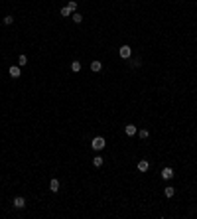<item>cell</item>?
I'll return each mask as SVG.
<instances>
[{
	"label": "cell",
	"instance_id": "1",
	"mask_svg": "<svg viewBox=\"0 0 197 219\" xmlns=\"http://www.w3.org/2000/svg\"><path fill=\"white\" fill-rule=\"evenodd\" d=\"M105 146H106V142H105L103 136H95V138L91 140V148H93V150H103Z\"/></svg>",
	"mask_w": 197,
	"mask_h": 219
},
{
	"label": "cell",
	"instance_id": "2",
	"mask_svg": "<svg viewBox=\"0 0 197 219\" xmlns=\"http://www.w3.org/2000/svg\"><path fill=\"white\" fill-rule=\"evenodd\" d=\"M118 55H120L122 59H130V57H132V49H130V46H120V49H118Z\"/></svg>",
	"mask_w": 197,
	"mask_h": 219
},
{
	"label": "cell",
	"instance_id": "3",
	"mask_svg": "<svg viewBox=\"0 0 197 219\" xmlns=\"http://www.w3.org/2000/svg\"><path fill=\"white\" fill-rule=\"evenodd\" d=\"M14 207H16V209H24V207H26V199L22 198V195L14 198Z\"/></svg>",
	"mask_w": 197,
	"mask_h": 219
},
{
	"label": "cell",
	"instance_id": "4",
	"mask_svg": "<svg viewBox=\"0 0 197 219\" xmlns=\"http://www.w3.org/2000/svg\"><path fill=\"white\" fill-rule=\"evenodd\" d=\"M138 170H140V172H148V170H150V162H148V160H140V162H138Z\"/></svg>",
	"mask_w": 197,
	"mask_h": 219
},
{
	"label": "cell",
	"instance_id": "5",
	"mask_svg": "<svg viewBox=\"0 0 197 219\" xmlns=\"http://www.w3.org/2000/svg\"><path fill=\"white\" fill-rule=\"evenodd\" d=\"M124 132L128 134V136H134V134L138 132V128H136L134 125H126V126H124Z\"/></svg>",
	"mask_w": 197,
	"mask_h": 219
},
{
	"label": "cell",
	"instance_id": "6",
	"mask_svg": "<svg viewBox=\"0 0 197 219\" xmlns=\"http://www.w3.org/2000/svg\"><path fill=\"white\" fill-rule=\"evenodd\" d=\"M162 178H164V180H171V178H173V170H171V168H164V170H162Z\"/></svg>",
	"mask_w": 197,
	"mask_h": 219
},
{
	"label": "cell",
	"instance_id": "7",
	"mask_svg": "<svg viewBox=\"0 0 197 219\" xmlns=\"http://www.w3.org/2000/svg\"><path fill=\"white\" fill-rule=\"evenodd\" d=\"M49 190H51L53 193H57V192H59V180H55V178H53L51 182H49Z\"/></svg>",
	"mask_w": 197,
	"mask_h": 219
},
{
	"label": "cell",
	"instance_id": "8",
	"mask_svg": "<svg viewBox=\"0 0 197 219\" xmlns=\"http://www.w3.org/2000/svg\"><path fill=\"white\" fill-rule=\"evenodd\" d=\"M101 69H103V63H101V61H97V59L91 61V71L97 73V71H101Z\"/></svg>",
	"mask_w": 197,
	"mask_h": 219
},
{
	"label": "cell",
	"instance_id": "9",
	"mask_svg": "<svg viewBox=\"0 0 197 219\" xmlns=\"http://www.w3.org/2000/svg\"><path fill=\"white\" fill-rule=\"evenodd\" d=\"M8 73H10V77H20V67L18 65H12L10 69H8Z\"/></svg>",
	"mask_w": 197,
	"mask_h": 219
},
{
	"label": "cell",
	"instance_id": "10",
	"mask_svg": "<svg viewBox=\"0 0 197 219\" xmlns=\"http://www.w3.org/2000/svg\"><path fill=\"white\" fill-rule=\"evenodd\" d=\"M130 61V67L132 69H138V67L142 65V59H140V57H134V59H128Z\"/></svg>",
	"mask_w": 197,
	"mask_h": 219
},
{
	"label": "cell",
	"instance_id": "11",
	"mask_svg": "<svg viewBox=\"0 0 197 219\" xmlns=\"http://www.w3.org/2000/svg\"><path fill=\"white\" fill-rule=\"evenodd\" d=\"M173 193H176V188H171V186L164 188V195H166V198H173Z\"/></svg>",
	"mask_w": 197,
	"mask_h": 219
},
{
	"label": "cell",
	"instance_id": "12",
	"mask_svg": "<svg viewBox=\"0 0 197 219\" xmlns=\"http://www.w3.org/2000/svg\"><path fill=\"white\" fill-rule=\"evenodd\" d=\"M136 134H138V136H140L142 140H146L148 136H150V130H148V128H142V130H138Z\"/></svg>",
	"mask_w": 197,
	"mask_h": 219
},
{
	"label": "cell",
	"instance_id": "13",
	"mask_svg": "<svg viewBox=\"0 0 197 219\" xmlns=\"http://www.w3.org/2000/svg\"><path fill=\"white\" fill-rule=\"evenodd\" d=\"M73 22H75V24H81V22H83V16H81L79 12H75L73 14Z\"/></svg>",
	"mask_w": 197,
	"mask_h": 219
},
{
	"label": "cell",
	"instance_id": "14",
	"mask_svg": "<svg viewBox=\"0 0 197 219\" xmlns=\"http://www.w3.org/2000/svg\"><path fill=\"white\" fill-rule=\"evenodd\" d=\"M93 164H95L97 168H101L103 166V158H101V156H95V158H93Z\"/></svg>",
	"mask_w": 197,
	"mask_h": 219
},
{
	"label": "cell",
	"instance_id": "15",
	"mask_svg": "<svg viewBox=\"0 0 197 219\" xmlns=\"http://www.w3.org/2000/svg\"><path fill=\"white\" fill-rule=\"evenodd\" d=\"M71 69H73L75 73L81 71V61H73V63H71Z\"/></svg>",
	"mask_w": 197,
	"mask_h": 219
},
{
	"label": "cell",
	"instance_id": "16",
	"mask_svg": "<svg viewBox=\"0 0 197 219\" xmlns=\"http://www.w3.org/2000/svg\"><path fill=\"white\" fill-rule=\"evenodd\" d=\"M67 8H69L71 12H75V10H77V2H75V0H71V2H67Z\"/></svg>",
	"mask_w": 197,
	"mask_h": 219
},
{
	"label": "cell",
	"instance_id": "17",
	"mask_svg": "<svg viewBox=\"0 0 197 219\" xmlns=\"http://www.w3.org/2000/svg\"><path fill=\"white\" fill-rule=\"evenodd\" d=\"M18 63H20V67H22V65H26V63H28V57L24 55V53H22V55L18 57Z\"/></svg>",
	"mask_w": 197,
	"mask_h": 219
},
{
	"label": "cell",
	"instance_id": "18",
	"mask_svg": "<svg viewBox=\"0 0 197 219\" xmlns=\"http://www.w3.org/2000/svg\"><path fill=\"white\" fill-rule=\"evenodd\" d=\"M61 16H65V18H67V16H71V10H69V8H61Z\"/></svg>",
	"mask_w": 197,
	"mask_h": 219
},
{
	"label": "cell",
	"instance_id": "19",
	"mask_svg": "<svg viewBox=\"0 0 197 219\" xmlns=\"http://www.w3.org/2000/svg\"><path fill=\"white\" fill-rule=\"evenodd\" d=\"M12 22H14L12 16H4V24H6V26H12Z\"/></svg>",
	"mask_w": 197,
	"mask_h": 219
}]
</instances>
